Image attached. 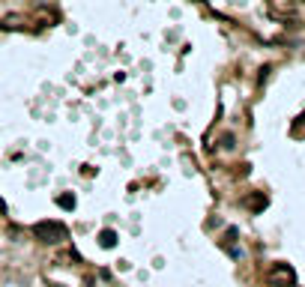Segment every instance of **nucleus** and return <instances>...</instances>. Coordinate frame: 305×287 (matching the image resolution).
Here are the masks:
<instances>
[{"mask_svg":"<svg viewBox=\"0 0 305 287\" xmlns=\"http://www.w3.org/2000/svg\"><path fill=\"white\" fill-rule=\"evenodd\" d=\"M33 237L42 240V243H63L69 237V231H66L63 222H36L33 225Z\"/></svg>","mask_w":305,"mask_h":287,"instance_id":"f257e3e1","label":"nucleus"},{"mask_svg":"<svg viewBox=\"0 0 305 287\" xmlns=\"http://www.w3.org/2000/svg\"><path fill=\"white\" fill-rule=\"evenodd\" d=\"M267 279H270V285H282V287H288V285H294V270H291V267H288V264H276V267H273V270H270V276H267Z\"/></svg>","mask_w":305,"mask_h":287,"instance_id":"f03ea898","label":"nucleus"},{"mask_svg":"<svg viewBox=\"0 0 305 287\" xmlns=\"http://www.w3.org/2000/svg\"><path fill=\"white\" fill-rule=\"evenodd\" d=\"M99 246H102V249H114V246H117V234H114V231H102V234H99Z\"/></svg>","mask_w":305,"mask_h":287,"instance_id":"7ed1b4c3","label":"nucleus"},{"mask_svg":"<svg viewBox=\"0 0 305 287\" xmlns=\"http://www.w3.org/2000/svg\"><path fill=\"white\" fill-rule=\"evenodd\" d=\"M57 204H60L63 210H75V198H72V195H63V198H57Z\"/></svg>","mask_w":305,"mask_h":287,"instance_id":"20e7f679","label":"nucleus"},{"mask_svg":"<svg viewBox=\"0 0 305 287\" xmlns=\"http://www.w3.org/2000/svg\"><path fill=\"white\" fill-rule=\"evenodd\" d=\"M246 204H249L252 210H261V207H267V198H261V195H258V198H249Z\"/></svg>","mask_w":305,"mask_h":287,"instance_id":"39448f33","label":"nucleus"}]
</instances>
